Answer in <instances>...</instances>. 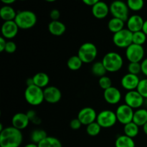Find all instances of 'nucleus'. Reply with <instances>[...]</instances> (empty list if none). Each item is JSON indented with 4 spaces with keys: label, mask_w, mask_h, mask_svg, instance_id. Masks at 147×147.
<instances>
[{
    "label": "nucleus",
    "mask_w": 147,
    "mask_h": 147,
    "mask_svg": "<svg viewBox=\"0 0 147 147\" xmlns=\"http://www.w3.org/2000/svg\"><path fill=\"white\" fill-rule=\"evenodd\" d=\"M23 141V135L20 130L13 126L4 128L0 132V146L20 147Z\"/></svg>",
    "instance_id": "f257e3e1"
},
{
    "label": "nucleus",
    "mask_w": 147,
    "mask_h": 147,
    "mask_svg": "<svg viewBox=\"0 0 147 147\" xmlns=\"http://www.w3.org/2000/svg\"><path fill=\"white\" fill-rule=\"evenodd\" d=\"M37 21L34 12L30 10H22L17 13L14 22L22 30H29L34 27Z\"/></svg>",
    "instance_id": "f03ea898"
},
{
    "label": "nucleus",
    "mask_w": 147,
    "mask_h": 147,
    "mask_svg": "<svg viewBox=\"0 0 147 147\" xmlns=\"http://www.w3.org/2000/svg\"><path fill=\"white\" fill-rule=\"evenodd\" d=\"M102 63L107 72L116 73L122 68L123 60L122 56L119 53L116 52H109L104 55Z\"/></svg>",
    "instance_id": "7ed1b4c3"
},
{
    "label": "nucleus",
    "mask_w": 147,
    "mask_h": 147,
    "mask_svg": "<svg viewBox=\"0 0 147 147\" xmlns=\"http://www.w3.org/2000/svg\"><path fill=\"white\" fill-rule=\"evenodd\" d=\"M24 98L27 103L33 106L42 104L45 100L44 90L35 85L27 87L24 91Z\"/></svg>",
    "instance_id": "20e7f679"
},
{
    "label": "nucleus",
    "mask_w": 147,
    "mask_h": 147,
    "mask_svg": "<svg viewBox=\"0 0 147 147\" xmlns=\"http://www.w3.org/2000/svg\"><path fill=\"white\" fill-rule=\"evenodd\" d=\"M77 55L83 63H90L97 57L98 48L93 43L85 42L79 47Z\"/></svg>",
    "instance_id": "39448f33"
},
{
    "label": "nucleus",
    "mask_w": 147,
    "mask_h": 147,
    "mask_svg": "<svg viewBox=\"0 0 147 147\" xmlns=\"http://www.w3.org/2000/svg\"><path fill=\"white\" fill-rule=\"evenodd\" d=\"M110 12L113 17L126 22L129 19V9L127 4L122 1H114L109 6Z\"/></svg>",
    "instance_id": "423d86ee"
},
{
    "label": "nucleus",
    "mask_w": 147,
    "mask_h": 147,
    "mask_svg": "<svg viewBox=\"0 0 147 147\" xmlns=\"http://www.w3.org/2000/svg\"><path fill=\"white\" fill-rule=\"evenodd\" d=\"M133 33L128 29H123L121 31L113 34V42L119 48H127L133 43Z\"/></svg>",
    "instance_id": "0eeeda50"
},
{
    "label": "nucleus",
    "mask_w": 147,
    "mask_h": 147,
    "mask_svg": "<svg viewBox=\"0 0 147 147\" xmlns=\"http://www.w3.org/2000/svg\"><path fill=\"white\" fill-rule=\"evenodd\" d=\"M116 113L111 110H103L98 114L96 122L103 129H109L114 126L117 122Z\"/></svg>",
    "instance_id": "6e6552de"
},
{
    "label": "nucleus",
    "mask_w": 147,
    "mask_h": 147,
    "mask_svg": "<svg viewBox=\"0 0 147 147\" xmlns=\"http://www.w3.org/2000/svg\"><path fill=\"white\" fill-rule=\"evenodd\" d=\"M145 50L143 46L132 43L126 49V57L130 63H140L143 61Z\"/></svg>",
    "instance_id": "1a4fd4ad"
},
{
    "label": "nucleus",
    "mask_w": 147,
    "mask_h": 147,
    "mask_svg": "<svg viewBox=\"0 0 147 147\" xmlns=\"http://www.w3.org/2000/svg\"><path fill=\"white\" fill-rule=\"evenodd\" d=\"M115 113H116L117 121L122 124L126 125L133 121L134 114V109L125 103L120 105L117 108Z\"/></svg>",
    "instance_id": "9d476101"
},
{
    "label": "nucleus",
    "mask_w": 147,
    "mask_h": 147,
    "mask_svg": "<svg viewBox=\"0 0 147 147\" xmlns=\"http://www.w3.org/2000/svg\"><path fill=\"white\" fill-rule=\"evenodd\" d=\"M143 96L136 90L128 91L124 96L125 104L133 109H139L144 104Z\"/></svg>",
    "instance_id": "9b49d317"
},
{
    "label": "nucleus",
    "mask_w": 147,
    "mask_h": 147,
    "mask_svg": "<svg viewBox=\"0 0 147 147\" xmlns=\"http://www.w3.org/2000/svg\"><path fill=\"white\" fill-rule=\"evenodd\" d=\"M98 114L95 109L91 107H85L80 109L78 114V119L82 123V125H88L96 121Z\"/></svg>",
    "instance_id": "f8f14e48"
},
{
    "label": "nucleus",
    "mask_w": 147,
    "mask_h": 147,
    "mask_svg": "<svg viewBox=\"0 0 147 147\" xmlns=\"http://www.w3.org/2000/svg\"><path fill=\"white\" fill-rule=\"evenodd\" d=\"M140 80L139 76L136 75L127 73L122 77L121 84L123 88L127 90L128 91H131L137 89Z\"/></svg>",
    "instance_id": "ddd939ff"
},
{
    "label": "nucleus",
    "mask_w": 147,
    "mask_h": 147,
    "mask_svg": "<svg viewBox=\"0 0 147 147\" xmlns=\"http://www.w3.org/2000/svg\"><path fill=\"white\" fill-rule=\"evenodd\" d=\"M45 100L49 103L55 104L58 103L62 98V93L55 86H47L44 89Z\"/></svg>",
    "instance_id": "4468645a"
},
{
    "label": "nucleus",
    "mask_w": 147,
    "mask_h": 147,
    "mask_svg": "<svg viewBox=\"0 0 147 147\" xmlns=\"http://www.w3.org/2000/svg\"><path fill=\"white\" fill-rule=\"evenodd\" d=\"M19 27L14 21L4 22L1 26V34L5 39H12L17 36Z\"/></svg>",
    "instance_id": "2eb2a0df"
},
{
    "label": "nucleus",
    "mask_w": 147,
    "mask_h": 147,
    "mask_svg": "<svg viewBox=\"0 0 147 147\" xmlns=\"http://www.w3.org/2000/svg\"><path fill=\"white\" fill-rule=\"evenodd\" d=\"M103 98L109 104H117L121 99V93L117 88L112 86L107 90H104Z\"/></svg>",
    "instance_id": "dca6fc26"
},
{
    "label": "nucleus",
    "mask_w": 147,
    "mask_h": 147,
    "mask_svg": "<svg viewBox=\"0 0 147 147\" xmlns=\"http://www.w3.org/2000/svg\"><path fill=\"white\" fill-rule=\"evenodd\" d=\"M144 20L142 18V16L139 14H133L130 16L126 21L127 29L132 33L136 32L142 31L143 28Z\"/></svg>",
    "instance_id": "f3484780"
},
{
    "label": "nucleus",
    "mask_w": 147,
    "mask_h": 147,
    "mask_svg": "<svg viewBox=\"0 0 147 147\" xmlns=\"http://www.w3.org/2000/svg\"><path fill=\"white\" fill-rule=\"evenodd\" d=\"M110 12L109 6L104 1H98L93 7H92V14L98 20L106 18Z\"/></svg>",
    "instance_id": "a211bd4d"
},
{
    "label": "nucleus",
    "mask_w": 147,
    "mask_h": 147,
    "mask_svg": "<svg viewBox=\"0 0 147 147\" xmlns=\"http://www.w3.org/2000/svg\"><path fill=\"white\" fill-rule=\"evenodd\" d=\"M30 122V119L27 113H15L11 119V124L13 127L20 131L26 129L28 126Z\"/></svg>",
    "instance_id": "6ab92c4d"
},
{
    "label": "nucleus",
    "mask_w": 147,
    "mask_h": 147,
    "mask_svg": "<svg viewBox=\"0 0 147 147\" xmlns=\"http://www.w3.org/2000/svg\"><path fill=\"white\" fill-rule=\"evenodd\" d=\"M48 30L51 34L54 36H62L66 30L64 23L59 21H51L48 24Z\"/></svg>",
    "instance_id": "aec40b11"
},
{
    "label": "nucleus",
    "mask_w": 147,
    "mask_h": 147,
    "mask_svg": "<svg viewBox=\"0 0 147 147\" xmlns=\"http://www.w3.org/2000/svg\"><path fill=\"white\" fill-rule=\"evenodd\" d=\"M17 13L11 6L4 5L0 9V17L4 22L14 21L17 16Z\"/></svg>",
    "instance_id": "412c9836"
},
{
    "label": "nucleus",
    "mask_w": 147,
    "mask_h": 147,
    "mask_svg": "<svg viewBox=\"0 0 147 147\" xmlns=\"http://www.w3.org/2000/svg\"><path fill=\"white\" fill-rule=\"evenodd\" d=\"M34 84L40 88H47L50 82V78L48 75L43 72H40L34 75L32 77Z\"/></svg>",
    "instance_id": "4be33fe9"
},
{
    "label": "nucleus",
    "mask_w": 147,
    "mask_h": 147,
    "mask_svg": "<svg viewBox=\"0 0 147 147\" xmlns=\"http://www.w3.org/2000/svg\"><path fill=\"white\" fill-rule=\"evenodd\" d=\"M133 122L139 126H143L147 123V109H139L134 111Z\"/></svg>",
    "instance_id": "5701e85b"
},
{
    "label": "nucleus",
    "mask_w": 147,
    "mask_h": 147,
    "mask_svg": "<svg viewBox=\"0 0 147 147\" xmlns=\"http://www.w3.org/2000/svg\"><path fill=\"white\" fill-rule=\"evenodd\" d=\"M124 21L120 19L113 17L108 22V28L111 32L115 34L124 29Z\"/></svg>",
    "instance_id": "b1692460"
},
{
    "label": "nucleus",
    "mask_w": 147,
    "mask_h": 147,
    "mask_svg": "<svg viewBox=\"0 0 147 147\" xmlns=\"http://www.w3.org/2000/svg\"><path fill=\"white\" fill-rule=\"evenodd\" d=\"M135 142L132 138L126 135H121L115 141V147H135Z\"/></svg>",
    "instance_id": "393cba45"
},
{
    "label": "nucleus",
    "mask_w": 147,
    "mask_h": 147,
    "mask_svg": "<svg viewBox=\"0 0 147 147\" xmlns=\"http://www.w3.org/2000/svg\"><path fill=\"white\" fill-rule=\"evenodd\" d=\"M123 133H124V135L133 139L139 134V126L133 121L127 123L123 126Z\"/></svg>",
    "instance_id": "a878e982"
},
{
    "label": "nucleus",
    "mask_w": 147,
    "mask_h": 147,
    "mask_svg": "<svg viewBox=\"0 0 147 147\" xmlns=\"http://www.w3.org/2000/svg\"><path fill=\"white\" fill-rule=\"evenodd\" d=\"M38 147H63L62 143L57 138L47 136L37 144Z\"/></svg>",
    "instance_id": "bb28decb"
},
{
    "label": "nucleus",
    "mask_w": 147,
    "mask_h": 147,
    "mask_svg": "<svg viewBox=\"0 0 147 147\" xmlns=\"http://www.w3.org/2000/svg\"><path fill=\"white\" fill-rule=\"evenodd\" d=\"M91 72L95 76L99 77V78H100L106 76L107 70H106V67L103 65L102 61H98L93 63L91 67Z\"/></svg>",
    "instance_id": "cd10ccee"
},
{
    "label": "nucleus",
    "mask_w": 147,
    "mask_h": 147,
    "mask_svg": "<svg viewBox=\"0 0 147 147\" xmlns=\"http://www.w3.org/2000/svg\"><path fill=\"white\" fill-rule=\"evenodd\" d=\"M83 62L78 55L71 56L67 61V66L70 70L76 71L80 69L83 65Z\"/></svg>",
    "instance_id": "c85d7f7f"
},
{
    "label": "nucleus",
    "mask_w": 147,
    "mask_h": 147,
    "mask_svg": "<svg viewBox=\"0 0 147 147\" xmlns=\"http://www.w3.org/2000/svg\"><path fill=\"white\" fill-rule=\"evenodd\" d=\"M47 136H47V133L43 129H35V130L32 131L31 134L32 143L38 144L40 142L44 140Z\"/></svg>",
    "instance_id": "c756f323"
},
{
    "label": "nucleus",
    "mask_w": 147,
    "mask_h": 147,
    "mask_svg": "<svg viewBox=\"0 0 147 147\" xmlns=\"http://www.w3.org/2000/svg\"><path fill=\"white\" fill-rule=\"evenodd\" d=\"M147 36L146 35L143 31H139L133 33V37H132V40H133V44L138 45H142L146 42Z\"/></svg>",
    "instance_id": "7c9ffc66"
},
{
    "label": "nucleus",
    "mask_w": 147,
    "mask_h": 147,
    "mask_svg": "<svg viewBox=\"0 0 147 147\" xmlns=\"http://www.w3.org/2000/svg\"><path fill=\"white\" fill-rule=\"evenodd\" d=\"M102 128L96 121L86 126V132L90 136H96L100 134Z\"/></svg>",
    "instance_id": "2f4dec72"
},
{
    "label": "nucleus",
    "mask_w": 147,
    "mask_h": 147,
    "mask_svg": "<svg viewBox=\"0 0 147 147\" xmlns=\"http://www.w3.org/2000/svg\"><path fill=\"white\" fill-rule=\"evenodd\" d=\"M128 7L132 11H140L144 6V2L142 0H128L126 1Z\"/></svg>",
    "instance_id": "473e14b6"
},
{
    "label": "nucleus",
    "mask_w": 147,
    "mask_h": 147,
    "mask_svg": "<svg viewBox=\"0 0 147 147\" xmlns=\"http://www.w3.org/2000/svg\"><path fill=\"white\" fill-rule=\"evenodd\" d=\"M136 90L143 96L144 98H147V78L142 79L140 80Z\"/></svg>",
    "instance_id": "72a5a7b5"
},
{
    "label": "nucleus",
    "mask_w": 147,
    "mask_h": 147,
    "mask_svg": "<svg viewBox=\"0 0 147 147\" xmlns=\"http://www.w3.org/2000/svg\"><path fill=\"white\" fill-rule=\"evenodd\" d=\"M99 86L103 90H107L109 88L112 87V81L111 79L108 76H105L103 77L100 78L98 80Z\"/></svg>",
    "instance_id": "f704fd0d"
},
{
    "label": "nucleus",
    "mask_w": 147,
    "mask_h": 147,
    "mask_svg": "<svg viewBox=\"0 0 147 147\" xmlns=\"http://www.w3.org/2000/svg\"><path fill=\"white\" fill-rule=\"evenodd\" d=\"M128 71L129 73L138 76V74L142 73L141 63H130L128 65Z\"/></svg>",
    "instance_id": "c9c22d12"
},
{
    "label": "nucleus",
    "mask_w": 147,
    "mask_h": 147,
    "mask_svg": "<svg viewBox=\"0 0 147 147\" xmlns=\"http://www.w3.org/2000/svg\"><path fill=\"white\" fill-rule=\"evenodd\" d=\"M27 115L28 116L29 119H30V121L32 122V123L35 125H39L41 123V119L37 116L36 111L33 110H30L27 112Z\"/></svg>",
    "instance_id": "e433bc0d"
},
{
    "label": "nucleus",
    "mask_w": 147,
    "mask_h": 147,
    "mask_svg": "<svg viewBox=\"0 0 147 147\" xmlns=\"http://www.w3.org/2000/svg\"><path fill=\"white\" fill-rule=\"evenodd\" d=\"M17 50V45L13 41H7V45H6L5 50L6 53L9 54H12Z\"/></svg>",
    "instance_id": "4c0bfd02"
},
{
    "label": "nucleus",
    "mask_w": 147,
    "mask_h": 147,
    "mask_svg": "<svg viewBox=\"0 0 147 147\" xmlns=\"http://www.w3.org/2000/svg\"><path fill=\"white\" fill-rule=\"evenodd\" d=\"M82 126V123H80V121H79V119L78 118L76 119H72L70 123V126L72 129L73 130H78V129H80Z\"/></svg>",
    "instance_id": "58836bf2"
},
{
    "label": "nucleus",
    "mask_w": 147,
    "mask_h": 147,
    "mask_svg": "<svg viewBox=\"0 0 147 147\" xmlns=\"http://www.w3.org/2000/svg\"><path fill=\"white\" fill-rule=\"evenodd\" d=\"M50 17L51 18L52 21H57L60 17V12L57 9H52L50 12Z\"/></svg>",
    "instance_id": "ea45409f"
},
{
    "label": "nucleus",
    "mask_w": 147,
    "mask_h": 147,
    "mask_svg": "<svg viewBox=\"0 0 147 147\" xmlns=\"http://www.w3.org/2000/svg\"><path fill=\"white\" fill-rule=\"evenodd\" d=\"M142 65V73L147 77V58L144 59L143 61L141 63Z\"/></svg>",
    "instance_id": "a19ab883"
},
{
    "label": "nucleus",
    "mask_w": 147,
    "mask_h": 147,
    "mask_svg": "<svg viewBox=\"0 0 147 147\" xmlns=\"http://www.w3.org/2000/svg\"><path fill=\"white\" fill-rule=\"evenodd\" d=\"M7 41H6V39L4 37H0V52L2 53L5 50L6 45H7Z\"/></svg>",
    "instance_id": "79ce46f5"
},
{
    "label": "nucleus",
    "mask_w": 147,
    "mask_h": 147,
    "mask_svg": "<svg viewBox=\"0 0 147 147\" xmlns=\"http://www.w3.org/2000/svg\"><path fill=\"white\" fill-rule=\"evenodd\" d=\"M98 1V0H83V3L88 6L93 7L96 3Z\"/></svg>",
    "instance_id": "37998d69"
},
{
    "label": "nucleus",
    "mask_w": 147,
    "mask_h": 147,
    "mask_svg": "<svg viewBox=\"0 0 147 147\" xmlns=\"http://www.w3.org/2000/svg\"><path fill=\"white\" fill-rule=\"evenodd\" d=\"M26 85H27V87H29V86H33V85H34L32 78H30L27 79V80H26Z\"/></svg>",
    "instance_id": "c03bdc74"
},
{
    "label": "nucleus",
    "mask_w": 147,
    "mask_h": 147,
    "mask_svg": "<svg viewBox=\"0 0 147 147\" xmlns=\"http://www.w3.org/2000/svg\"><path fill=\"white\" fill-rule=\"evenodd\" d=\"M1 2L4 4V5L10 6V4H12L15 2V0H1Z\"/></svg>",
    "instance_id": "a18cd8bd"
},
{
    "label": "nucleus",
    "mask_w": 147,
    "mask_h": 147,
    "mask_svg": "<svg viewBox=\"0 0 147 147\" xmlns=\"http://www.w3.org/2000/svg\"><path fill=\"white\" fill-rule=\"evenodd\" d=\"M142 31L146 34V35L147 36V20H145L144 23L143 25V28H142Z\"/></svg>",
    "instance_id": "49530a36"
},
{
    "label": "nucleus",
    "mask_w": 147,
    "mask_h": 147,
    "mask_svg": "<svg viewBox=\"0 0 147 147\" xmlns=\"http://www.w3.org/2000/svg\"><path fill=\"white\" fill-rule=\"evenodd\" d=\"M24 147H38V146H37V144H36L30 143V144H28L25 145Z\"/></svg>",
    "instance_id": "de8ad7c7"
},
{
    "label": "nucleus",
    "mask_w": 147,
    "mask_h": 147,
    "mask_svg": "<svg viewBox=\"0 0 147 147\" xmlns=\"http://www.w3.org/2000/svg\"><path fill=\"white\" fill-rule=\"evenodd\" d=\"M142 127H143V131H144V132L145 134H146V136H147V123H145V124L144 125V126H142Z\"/></svg>",
    "instance_id": "09e8293b"
},
{
    "label": "nucleus",
    "mask_w": 147,
    "mask_h": 147,
    "mask_svg": "<svg viewBox=\"0 0 147 147\" xmlns=\"http://www.w3.org/2000/svg\"><path fill=\"white\" fill-rule=\"evenodd\" d=\"M144 105H145V106H146L147 107V98L145 99V100H144Z\"/></svg>",
    "instance_id": "8fccbe9b"
},
{
    "label": "nucleus",
    "mask_w": 147,
    "mask_h": 147,
    "mask_svg": "<svg viewBox=\"0 0 147 147\" xmlns=\"http://www.w3.org/2000/svg\"><path fill=\"white\" fill-rule=\"evenodd\" d=\"M146 54H147V47H146Z\"/></svg>",
    "instance_id": "3c124183"
}]
</instances>
